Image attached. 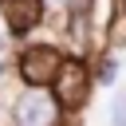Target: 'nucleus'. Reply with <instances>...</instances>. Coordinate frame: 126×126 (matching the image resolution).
Listing matches in <instances>:
<instances>
[{
  "label": "nucleus",
  "instance_id": "1",
  "mask_svg": "<svg viewBox=\"0 0 126 126\" xmlns=\"http://www.w3.org/2000/svg\"><path fill=\"white\" fill-rule=\"evenodd\" d=\"M63 63H67V47L59 39H20L12 55L20 87H51Z\"/></svg>",
  "mask_w": 126,
  "mask_h": 126
},
{
  "label": "nucleus",
  "instance_id": "2",
  "mask_svg": "<svg viewBox=\"0 0 126 126\" xmlns=\"http://www.w3.org/2000/svg\"><path fill=\"white\" fill-rule=\"evenodd\" d=\"M51 91H55V98L63 102V110H67V118H75V114H83V110L91 106V94L98 91V83H94V67H91V59H87V55H71V51H67V63L59 67V75H55V83H51Z\"/></svg>",
  "mask_w": 126,
  "mask_h": 126
},
{
  "label": "nucleus",
  "instance_id": "3",
  "mask_svg": "<svg viewBox=\"0 0 126 126\" xmlns=\"http://www.w3.org/2000/svg\"><path fill=\"white\" fill-rule=\"evenodd\" d=\"M8 114H12V126H63L67 122V110L51 87H20Z\"/></svg>",
  "mask_w": 126,
  "mask_h": 126
},
{
  "label": "nucleus",
  "instance_id": "4",
  "mask_svg": "<svg viewBox=\"0 0 126 126\" xmlns=\"http://www.w3.org/2000/svg\"><path fill=\"white\" fill-rule=\"evenodd\" d=\"M47 16H51L47 0H0V24L16 39H32V32L47 24Z\"/></svg>",
  "mask_w": 126,
  "mask_h": 126
},
{
  "label": "nucleus",
  "instance_id": "5",
  "mask_svg": "<svg viewBox=\"0 0 126 126\" xmlns=\"http://www.w3.org/2000/svg\"><path fill=\"white\" fill-rule=\"evenodd\" d=\"M102 47L106 51H126V0H110V12L102 20Z\"/></svg>",
  "mask_w": 126,
  "mask_h": 126
},
{
  "label": "nucleus",
  "instance_id": "6",
  "mask_svg": "<svg viewBox=\"0 0 126 126\" xmlns=\"http://www.w3.org/2000/svg\"><path fill=\"white\" fill-rule=\"evenodd\" d=\"M91 67H94V83L98 87H118V51H94L91 55Z\"/></svg>",
  "mask_w": 126,
  "mask_h": 126
},
{
  "label": "nucleus",
  "instance_id": "7",
  "mask_svg": "<svg viewBox=\"0 0 126 126\" xmlns=\"http://www.w3.org/2000/svg\"><path fill=\"white\" fill-rule=\"evenodd\" d=\"M106 118H110V126H126V87H114V98H110Z\"/></svg>",
  "mask_w": 126,
  "mask_h": 126
},
{
  "label": "nucleus",
  "instance_id": "8",
  "mask_svg": "<svg viewBox=\"0 0 126 126\" xmlns=\"http://www.w3.org/2000/svg\"><path fill=\"white\" fill-rule=\"evenodd\" d=\"M98 12V0H67L63 4V16H94Z\"/></svg>",
  "mask_w": 126,
  "mask_h": 126
},
{
  "label": "nucleus",
  "instance_id": "9",
  "mask_svg": "<svg viewBox=\"0 0 126 126\" xmlns=\"http://www.w3.org/2000/svg\"><path fill=\"white\" fill-rule=\"evenodd\" d=\"M8 75H16V67H12V63H8V55H0V83H4V79H8Z\"/></svg>",
  "mask_w": 126,
  "mask_h": 126
},
{
  "label": "nucleus",
  "instance_id": "10",
  "mask_svg": "<svg viewBox=\"0 0 126 126\" xmlns=\"http://www.w3.org/2000/svg\"><path fill=\"white\" fill-rule=\"evenodd\" d=\"M47 4H51V8H59V12H63V4H67V0H47Z\"/></svg>",
  "mask_w": 126,
  "mask_h": 126
},
{
  "label": "nucleus",
  "instance_id": "11",
  "mask_svg": "<svg viewBox=\"0 0 126 126\" xmlns=\"http://www.w3.org/2000/svg\"><path fill=\"white\" fill-rule=\"evenodd\" d=\"M63 126H75V122H71V118H67V122H63Z\"/></svg>",
  "mask_w": 126,
  "mask_h": 126
}]
</instances>
